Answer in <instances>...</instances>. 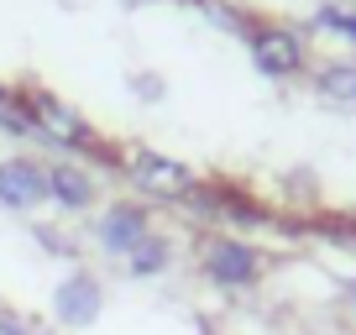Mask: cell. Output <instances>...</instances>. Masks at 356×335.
<instances>
[{"instance_id": "4", "label": "cell", "mask_w": 356, "mask_h": 335, "mask_svg": "<svg viewBox=\"0 0 356 335\" xmlns=\"http://www.w3.org/2000/svg\"><path fill=\"white\" fill-rule=\"evenodd\" d=\"M152 231H157V215H152V204H142V199H105L100 210L89 215V246H95L105 262H115V268H121Z\"/></svg>"}, {"instance_id": "14", "label": "cell", "mask_w": 356, "mask_h": 335, "mask_svg": "<svg viewBox=\"0 0 356 335\" xmlns=\"http://www.w3.org/2000/svg\"><path fill=\"white\" fill-rule=\"evenodd\" d=\"M0 335H63V330L37 320V314H26V309H6L0 304Z\"/></svg>"}, {"instance_id": "13", "label": "cell", "mask_w": 356, "mask_h": 335, "mask_svg": "<svg viewBox=\"0 0 356 335\" xmlns=\"http://www.w3.org/2000/svg\"><path fill=\"white\" fill-rule=\"evenodd\" d=\"M0 131L16 136V142H32V121H26L22 95H16V90H0Z\"/></svg>"}, {"instance_id": "3", "label": "cell", "mask_w": 356, "mask_h": 335, "mask_svg": "<svg viewBox=\"0 0 356 335\" xmlns=\"http://www.w3.org/2000/svg\"><path fill=\"white\" fill-rule=\"evenodd\" d=\"M115 168H121V179L131 183L136 194H142V204H163V210H184V204L194 199V189H200V168H189L184 157L173 152H157V147H126L121 157H115Z\"/></svg>"}, {"instance_id": "10", "label": "cell", "mask_w": 356, "mask_h": 335, "mask_svg": "<svg viewBox=\"0 0 356 335\" xmlns=\"http://www.w3.org/2000/svg\"><path fill=\"white\" fill-rule=\"evenodd\" d=\"M309 84L330 111H356V58H325V63H314Z\"/></svg>"}, {"instance_id": "11", "label": "cell", "mask_w": 356, "mask_h": 335, "mask_svg": "<svg viewBox=\"0 0 356 335\" xmlns=\"http://www.w3.org/2000/svg\"><path fill=\"white\" fill-rule=\"evenodd\" d=\"M314 32L341 37V42L356 47V0H320L314 6Z\"/></svg>"}, {"instance_id": "5", "label": "cell", "mask_w": 356, "mask_h": 335, "mask_svg": "<svg viewBox=\"0 0 356 335\" xmlns=\"http://www.w3.org/2000/svg\"><path fill=\"white\" fill-rule=\"evenodd\" d=\"M246 53H252V68L273 84H289L309 68V37L289 22H252L246 32Z\"/></svg>"}, {"instance_id": "12", "label": "cell", "mask_w": 356, "mask_h": 335, "mask_svg": "<svg viewBox=\"0 0 356 335\" xmlns=\"http://www.w3.org/2000/svg\"><path fill=\"white\" fill-rule=\"evenodd\" d=\"M32 241H37V252H42V257H58V262H68V268L79 262V241L63 231V225H42V220H32Z\"/></svg>"}, {"instance_id": "7", "label": "cell", "mask_w": 356, "mask_h": 335, "mask_svg": "<svg viewBox=\"0 0 356 335\" xmlns=\"http://www.w3.org/2000/svg\"><path fill=\"white\" fill-rule=\"evenodd\" d=\"M100 173L84 163V157H53L47 163V204H53L63 220H84V215L100 210Z\"/></svg>"}, {"instance_id": "1", "label": "cell", "mask_w": 356, "mask_h": 335, "mask_svg": "<svg viewBox=\"0 0 356 335\" xmlns=\"http://www.w3.org/2000/svg\"><path fill=\"white\" fill-rule=\"evenodd\" d=\"M194 268H200L204 288L225 293V299H246V293L262 288L273 257L241 231H204L194 241Z\"/></svg>"}, {"instance_id": "6", "label": "cell", "mask_w": 356, "mask_h": 335, "mask_svg": "<svg viewBox=\"0 0 356 335\" xmlns=\"http://www.w3.org/2000/svg\"><path fill=\"white\" fill-rule=\"evenodd\" d=\"M47 309H53V325H58L63 335L95 330V325H100V314H105V278H100L95 268H84V262L63 268V278L53 283Z\"/></svg>"}, {"instance_id": "15", "label": "cell", "mask_w": 356, "mask_h": 335, "mask_svg": "<svg viewBox=\"0 0 356 335\" xmlns=\"http://www.w3.org/2000/svg\"><path fill=\"white\" fill-rule=\"evenodd\" d=\"M131 84H136V95H142V100H163V79H152V74H136Z\"/></svg>"}, {"instance_id": "2", "label": "cell", "mask_w": 356, "mask_h": 335, "mask_svg": "<svg viewBox=\"0 0 356 335\" xmlns=\"http://www.w3.org/2000/svg\"><path fill=\"white\" fill-rule=\"evenodd\" d=\"M22 95V111L26 121H32V142H47L58 147L63 157H100V163H115L121 152H111L105 147V136L89 126V115H79L68 100H58L53 90H16Z\"/></svg>"}, {"instance_id": "16", "label": "cell", "mask_w": 356, "mask_h": 335, "mask_svg": "<svg viewBox=\"0 0 356 335\" xmlns=\"http://www.w3.org/2000/svg\"><path fill=\"white\" fill-rule=\"evenodd\" d=\"M126 6H157V0H126Z\"/></svg>"}, {"instance_id": "9", "label": "cell", "mask_w": 356, "mask_h": 335, "mask_svg": "<svg viewBox=\"0 0 356 335\" xmlns=\"http://www.w3.org/2000/svg\"><path fill=\"white\" fill-rule=\"evenodd\" d=\"M173 262H178V236L173 231H152L131 257L121 262V272H126V278H136V283H157V278L173 272Z\"/></svg>"}, {"instance_id": "17", "label": "cell", "mask_w": 356, "mask_h": 335, "mask_svg": "<svg viewBox=\"0 0 356 335\" xmlns=\"http://www.w3.org/2000/svg\"><path fill=\"white\" fill-rule=\"evenodd\" d=\"M204 335H220V330H204Z\"/></svg>"}, {"instance_id": "8", "label": "cell", "mask_w": 356, "mask_h": 335, "mask_svg": "<svg viewBox=\"0 0 356 335\" xmlns=\"http://www.w3.org/2000/svg\"><path fill=\"white\" fill-rule=\"evenodd\" d=\"M0 210L6 215H26L47 210V163L32 152H11L0 157Z\"/></svg>"}]
</instances>
